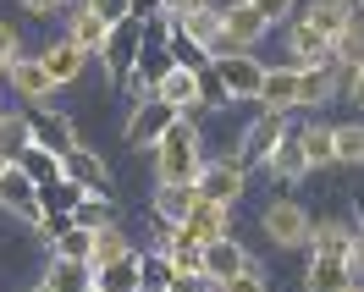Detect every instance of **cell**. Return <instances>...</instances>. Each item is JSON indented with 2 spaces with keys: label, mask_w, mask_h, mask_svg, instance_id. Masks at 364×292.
<instances>
[{
  "label": "cell",
  "mask_w": 364,
  "mask_h": 292,
  "mask_svg": "<svg viewBox=\"0 0 364 292\" xmlns=\"http://www.w3.org/2000/svg\"><path fill=\"white\" fill-rule=\"evenodd\" d=\"M199 166H205V155H199V133H193L188 116H177V121L160 133V144H155V171H160V182H193V177H199Z\"/></svg>",
  "instance_id": "6da1fadb"
},
{
  "label": "cell",
  "mask_w": 364,
  "mask_h": 292,
  "mask_svg": "<svg viewBox=\"0 0 364 292\" xmlns=\"http://www.w3.org/2000/svg\"><path fill=\"white\" fill-rule=\"evenodd\" d=\"M210 72L221 77L227 99H259V83H265V61H254L249 50H215V55H210Z\"/></svg>",
  "instance_id": "7a4b0ae2"
},
{
  "label": "cell",
  "mask_w": 364,
  "mask_h": 292,
  "mask_svg": "<svg viewBox=\"0 0 364 292\" xmlns=\"http://www.w3.org/2000/svg\"><path fill=\"white\" fill-rule=\"evenodd\" d=\"M138 45H144V23H138V17H122V23L105 33V45H100V61H105V77H111V89H127V77H133V61H138Z\"/></svg>",
  "instance_id": "3957f363"
},
{
  "label": "cell",
  "mask_w": 364,
  "mask_h": 292,
  "mask_svg": "<svg viewBox=\"0 0 364 292\" xmlns=\"http://www.w3.org/2000/svg\"><path fill=\"white\" fill-rule=\"evenodd\" d=\"M23 121H28L33 149H50V155H61V160H67L72 149H83V144H77V127H72L61 111H50V105H28Z\"/></svg>",
  "instance_id": "277c9868"
},
{
  "label": "cell",
  "mask_w": 364,
  "mask_h": 292,
  "mask_svg": "<svg viewBox=\"0 0 364 292\" xmlns=\"http://www.w3.org/2000/svg\"><path fill=\"white\" fill-rule=\"evenodd\" d=\"M287 133H293V127H287V111H265L249 133H243V144H237V155H232V160H237L243 171H249V166H265V160L276 155V144H282Z\"/></svg>",
  "instance_id": "5b68a950"
},
{
  "label": "cell",
  "mask_w": 364,
  "mask_h": 292,
  "mask_svg": "<svg viewBox=\"0 0 364 292\" xmlns=\"http://www.w3.org/2000/svg\"><path fill=\"white\" fill-rule=\"evenodd\" d=\"M171 121H177V105H166V99L149 94V99H138V105H133V116H127V127H122V133H127L133 149H155L160 133H166Z\"/></svg>",
  "instance_id": "8992f818"
},
{
  "label": "cell",
  "mask_w": 364,
  "mask_h": 292,
  "mask_svg": "<svg viewBox=\"0 0 364 292\" xmlns=\"http://www.w3.org/2000/svg\"><path fill=\"white\" fill-rule=\"evenodd\" d=\"M265 33H271V23L254 11L249 0H232V6H221V50H254Z\"/></svg>",
  "instance_id": "52a82bcc"
},
{
  "label": "cell",
  "mask_w": 364,
  "mask_h": 292,
  "mask_svg": "<svg viewBox=\"0 0 364 292\" xmlns=\"http://www.w3.org/2000/svg\"><path fill=\"white\" fill-rule=\"evenodd\" d=\"M193 193L199 199H210V204H237L243 199V166L237 160H205L199 166V177H193Z\"/></svg>",
  "instance_id": "ba28073f"
},
{
  "label": "cell",
  "mask_w": 364,
  "mask_h": 292,
  "mask_svg": "<svg viewBox=\"0 0 364 292\" xmlns=\"http://www.w3.org/2000/svg\"><path fill=\"white\" fill-rule=\"evenodd\" d=\"M259 232H265L276 248H304L309 243V215H304L293 199H276L271 210L259 215Z\"/></svg>",
  "instance_id": "9c48e42d"
},
{
  "label": "cell",
  "mask_w": 364,
  "mask_h": 292,
  "mask_svg": "<svg viewBox=\"0 0 364 292\" xmlns=\"http://www.w3.org/2000/svg\"><path fill=\"white\" fill-rule=\"evenodd\" d=\"M0 210H11V215H23L28 226H39V188H33V177H28L23 166L11 160V166H0Z\"/></svg>",
  "instance_id": "30bf717a"
},
{
  "label": "cell",
  "mask_w": 364,
  "mask_h": 292,
  "mask_svg": "<svg viewBox=\"0 0 364 292\" xmlns=\"http://www.w3.org/2000/svg\"><path fill=\"white\" fill-rule=\"evenodd\" d=\"M61 171H67L77 188H89V199H116V177H111V166L94 155V149H72V155L61 160Z\"/></svg>",
  "instance_id": "8fae6325"
},
{
  "label": "cell",
  "mask_w": 364,
  "mask_h": 292,
  "mask_svg": "<svg viewBox=\"0 0 364 292\" xmlns=\"http://www.w3.org/2000/svg\"><path fill=\"white\" fill-rule=\"evenodd\" d=\"M188 237L199 248H210V243H221V237H232V204H210V199H199L193 204V215H188Z\"/></svg>",
  "instance_id": "7c38bea8"
},
{
  "label": "cell",
  "mask_w": 364,
  "mask_h": 292,
  "mask_svg": "<svg viewBox=\"0 0 364 292\" xmlns=\"http://www.w3.org/2000/svg\"><path fill=\"white\" fill-rule=\"evenodd\" d=\"M155 99H166V105H177V116H193L205 111V94H199V72L188 67H171V77L155 89Z\"/></svg>",
  "instance_id": "4fadbf2b"
},
{
  "label": "cell",
  "mask_w": 364,
  "mask_h": 292,
  "mask_svg": "<svg viewBox=\"0 0 364 292\" xmlns=\"http://www.w3.org/2000/svg\"><path fill=\"white\" fill-rule=\"evenodd\" d=\"M287 50H293V67H337L331 39H320L309 23H293V28H287Z\"/></svg>",
  "instance_id": "5bb4252c"
},
{
  "label": "cell",
  "mask_w": 364,
  "mask_h": 292,
  "mask_svg": "<svg viewBox=\"0 0 364 292\" xmlns=\"http://www.w3.org/2000/svg\"><path fill=\"white\" fill-rule=\"evenodd\" d=\"M39 61H45L50 83L61 89V83H77V77H83V61H89V50H77L72 39H55V45L39 50Z\"/></svg>",
  "instance_id": "9a60e30c"
},
{
  "label": "cell",
  "mask_w": 364,
  "mask_h": 292,
  "mask_svg": "<svg viewBox=\"0 0 364 292\" xmlns=\"http://www.w3.org/2000/svg\"><path fill=\"white\" fill-rule=\"evenodd\" d=\"M6 77H11V89L23 94L28 105H45L50 94H55V83H50V72H45V61H39V55H17V67L6 72Z\"/></svg>",
  "instance_id": "2e32d148"
},
{
  "label": "cell",
  "mask_w": 364,
  "mask_h": 292,
  "mask_svg": "<svg viewBox=\"0 0 364 292\" xmlns=\"http://www.w3.org/2000/svg\"><path fill=\"white\" fill-rule=\"evenodd\" d=\"M353 281V265L342 254H309V270H304V287L309 292H342Z\"/></svg>",
  "instance_id": "e0dca14e"
},
{
  "label": "cell",
  "mask_w": 364,
  "mask_h": 292,
  "mask_svg": "<svg viewBox=\"0 0 364 292\" xmlns=\"http://www.w3.org/2000/svg\"><path fill=\"white\" fill-rule=\"evenodd\" d=\"M298 23H309L320 39H331V45H337L342 28L353 23V0H309V11H304Z\"/></svg>",
  "instance_id": "ac0fdd59"
},
{
  "label": "cell",
  "mask_w": 364,
  "mask_h": 292,
  "mask_svg": "<svg viewBox=\"0 0 364 292\" xmlns=\"http://www.w3.org/2000/svg\"><path fill=\"white\" fill-rule=\"evenodd\" d=\"M193 204H199L193 182H160V188H155V221L182 226L188 215H193Z\"/></svg>",
  "instance_id": "d6986e66"
},
{
  "label": "cell",
  "mask_w": 364,
  "mask_h": 292,
  "mask_svg": "<svg viewBox=\"0 0 364 292\" xmlns=\"http://www.w3.org/2000/svg\"><path fill=\"white\" fill-rule=\"evenodd\" d=\"M249 265H254V259L243 254V243H237V237H221V243L205 248V276L215 281V287H221V281H232L237 270H249Z\"/></svg>",
  "instance_id": "ffe728a7"
},
{
  "label": "cell",
  "mask_w": 364,
  "mask_h": 292,
  "mask_svg": "<svg viewBox=\"0 0 364 292\" xmlns=\"http://www.w3.org/2000/svg\"><path fill=\"white\" fill-rule=\"evenodd\" d=\"M337 83H342L337 67H298V105H304V111L326 105V99L337 94ZM298 105H293V111H298Z\"/></svg>",
  "instance_id": "44dd1931"
},
{
  "label": "cell",
  "mask_w": 364,
  "mask_h": 292,
  "mask_svg": "<svg viewBox=\"0 0 364 292\" xmlns=\"http://www.w3.org/2000/svg\"><path fill=\"white\" fill-rule=\"evenodd\" d=\"M259 105H265V111H293L298 105V67H265Z\"/></svg>",
  "instance_id": "7402d4cb"
},
{
  "label": "cell",
  "mask_w": 364,
  "mask_h": 292,
  "mask_svg": "<svg viewBox=\"0 0 364 292\" xmlns=\"http://www.w3.org/2000/svg\"><path fill=\"white\" fill-rule=\"evenodd\" d=\"M182 23V33H188V39H193V45H205L210 55H215V50H221V6H193V11H188V17H177Z\"/></svg>",
  "instance_id": "603a6c76"
},
{
  "label": "cell",
  "mask_w": 364,
  "mask_h": 292,
  "mask_svg": "<svg viewBox=\"0 0 364 292\" xmlns=\"http://www.w3.org/2000/svg\"><path fill=\"white\" fill-rule=\"evenodd\" d=\"M94 287L100 292H144V281H138V248L111 259V265H94Z\"/></svg>",
  "instance_id": "cb8c5ba5"
},
{
  "label": "cell",
  "mask_w": 364,
  "mask_h": 292,
  "mask_svg": "<svg viewBox=\"0 0 364 292\" xmlns=\"http://www.w3.org/2000/svg\"><path fill=\"white\" fill-rule=\"evenodd\" d=\"M45 287L50 292H89L94 287V265L89 259H61V254H55V265L45 270Z\"/></svg>",
  "instance_id": "d4e9b609"
},
{
  "label": "cell",
  "mask_w": 364,
  "mask_h": 292,
  "mask_svg": "<svg viewBox=\"0 0 364 292\" xmlns=\"http://www.w3.org/2000/svg\"><path fill=\"white\" fill-rule=\"evenodd\" d=\"M265 171H271L282 188H287V182H298L304 171H309V160H304V144H298V133H287L282 144H276V155L265 160Z\"/></svg>",
  "instance_id": "484cf974"
},
{
  "label": "cell",
  "mask_w": 364,
  "mask_h": 292,
  "mask_svg": "<svg viewBox=\"0 0 364 292\" xmlns=\"http://www.w3.org/2000/svg\"><path fill=\"white\" fill-rule=\"evenodd\" d=\"M166 50H171V61H177V67H188V72H205V67H210V50L193 45V39L182 33L177 17H166Z\"/></svg>",
  "instance_id": "4316f807"
},
{
  "label": "cell",
  "mask_w": 364,
  "mask_h": 292,
  "mask_svg": "<svg viewBox=\"0 0 364 292\" xmlns=\"http://www.w3.org/2000/svg\"><path fill=\"white\" fill-rule=\"evenodd\" d=\"M83 199H89V188H77L72 177H55L50 188H39V210L45 215H72Z\"/></svg>",
  "instance_id": "83f0119b"
},
{
  "label": "cell",
  "mask_w": 364,
  "mask_h": 292,
  "mask_svg": "<svg viewBox=\"0 0 364 292\" xmlns=\"http://www.w3.org/2000/svg\"><path fill=\"white\" fill-rule=\"evenodd\" d=\"M105 33H111V23H100V17H94L89 6H77V11H72V28H67V39L77 50H89V55H100V45H105Z\"/></svg>",
  "instance_id": "f1b7e54d"
},
{
  "label": "cell",
  "mask_w": 364,
  "mask_h": 292,
  "mask_svg": "<svg viewBox=\"0 0 364 292\" xmlns=\"http://www.w3.org/2000/svg\"><path fill=\"white\" fill-rule=\"evenodd\" d=\"M138 281H144V292H166L171 281H177L171 254H166V248H155V254H138Z\"/></svg>",
  "instance_id": "f546056e"
},
{
  "label": "cell",
  "mask_w": 364,
  "mask_h": 292,
  "mask_svg": "<svg viewBox=\"0 0 364 292\" xmlns=\"http://www.w3.org/2000/svg\"><path fill=\"white\" fill-rule=\"evenodd\" d=\"M331 55H337L342 72H359L364 67V17H359V11H353V23L342 28V39L331 45Z\"/></svg>",
  "instance_id": "4dcf8cb0"
},
{
  "label": "cell",
  "mask_w": 364,
  "mask_h": 292,
  "mask_svg": "<svg viewBox=\"0 0 364 292\" xmlns=\"http://www.w3.org/2000/svg\"><path fill=\"white\" fill-rule=\"evenodd\" d=\"M122 254H133V243H127V232L122 226H94V254H89V265H111V259H122Z\"/></svg>",
  "instance_id": "1f68e13d"
},
{
  "label": "cell",
  "mask_w": 364,
  "mask_h": 292,
  "mask_svg": "<svg viewBox=\"0 0 364 292\" xmlns=\"http://www.w3.org/2000/svg\"><path fill=\"white\" fill-rule=\"evenodd\" d=\"M331 149H337V166H364V121L331 127Z\"/></svg>",
  "instance_id": "d6a6232c"
},
{
  "label": "cell",
  "mask_w": 364,
  "mask_h": 292,
  "mask_svg": "<svg viewBox=\"0 0 364 292\" xmlns=\"http://www.w3.org/2000/svg\"><path fill=\"white\" fill-rule=\"evenodd\" d=\"M298 144H304V160H309V171H320V166H337V149H331V127H298Z\"/></svg>",
  "instance_id": "836d02e7"
},
{
  "label": "cell",
  "mask_w": 364,
  "mask_h": 292,
  "mask_svg": "<svg viewBox=\"0 0 364 292\" xmlns=\"http://www.w3.org/2000/svg\"><path fill=\"white\" fill-rule=\"evenodd\" d=\"M33 149V138H28V121L23 116H0V160L11 166V160H23Z\"/></svg>",
  "instance_id": "e575fe53"
},
{
  "label": "cell",
  "mask_w": 364,
  "mask_h": 292,
  "mask_svg": "<svg viewBox=\"0 0 364 292\" xmlns=\"http://www.w3.org/2000/svg\"><path fill=\"white\" fill-rule=\"evenodd\" d=\"M17 166H23L28 177H33V188H50L55 177H67V171H61V155H50V149H28Z\"/></svg>",
  "instance_id": "d590c367"
},
{
  "label": "cell",
  "mask_w": 364,
  "mask_h": 292,
  "mask_svg": "<svg viewBox=\"0 0 364 292\" xmlns=\"http://www.w3.org/2000/svg\"><path fill=\"white\" fill-rule=\"evenodd\" d=\"M55 254H61V259H89V254H94V232H89V226L61 232V237H55Z\"/></svg>",
  "instance_id": "8d00e7d4"
},
{
  "label": "cell",
  "mask_w": 364,
  "mask_h": 292,
  "mask_svg": "<svg viewBox=\"0 0 364 292\" xmlns=\"http://www.w3.org/2000/svg\"><path fill=\"white\" fill-rule=\"evenodd\" d=\"M111 204H116V199H83L77 210H72V221L89 226V232H94V226H111Z\"/></svg>",
  "instance_id": "74e56055"
},
{
  "label": "cell",
  "mask_w": 364,
  "mask_h": 292,
  "mask_svg": "<svg viewBox=\"0 0 364 292\" xmlns=\"http://www.w3.org/2000/svg\"><path fill=\"white\" fill-rule=\"evenodd\" d=\"M265 287H271V281H265V276H259V270H237V276H232V281H221V287H215V292H265Z\"/></svg>",
  "instance_id": "f35d334b"
},
{
  "label": "cell",
  "mask_w": 364,
  "mask_h": 292,
  "mask_svg": "<svg viewBox=\"0 0 364 292\" xmlns=\"http://www.w3.org/2000/svg\"><path fill=\"white\" fill-rule=\"evenodd\" d=\"M83 6H89L94 17H100V23H122V17H133V11H127V0H83Z\"/></svg>",
  "instance_id": "ab89813d"
},
{
  "label": "cell",
  "mask_w": 364,
  "mask_h": 292,
  "mask_svg": "<svg viewBox=\"0 0 364 292\" xmlns=\"http://www.w3.org/2000/svg\"><path fill=\"white\" fill-rule=\"evenodd\" d=\"M17 55H23V50H17V33H11V23H0V72L17 67Z\"/></svg>",
  "instance_id": "60d3db41"
},
{
  "label": "cell",
  "mask_w": 364,
  "mask_h": 292,
  "mask_svg": "<svg viewBox=\"0 0 364 292\" xmlns=\"http://www.w3.org/2000/svg\"><path fill=\"white\" fill-rule=\"evenodd\" d=\"M249 6L259 11V17H265V23H282V17L293 11V0H249Z\"/></svg>",
  "instance_id": "b9f144b4"
},
{
  "label": "cell",
  "mask_w": 364,
  "mask_h": 292,
  "mask_svg": "<svg viewBox=\"0 0 364 292\" xmlns=\"http://www.w3.org/2000/svg\"><path fill=\"white\" fill-rule=\"evenodd\" d=\"M166 292H215V281H210L205 270H199V276H177V281H171Z\"/></svg>",
  "instance_id": "7bdbcfd3"
},
{
  "label": "cell",
  "mask_w": 364,
  "mask_h": 292,
  "mask_svg": "<svg viewBox=\"0 0 364 292\" xmlns=\"http://www.w3.org/2000/svg\"><path fill=\"white\" fill-rule=\"evenodd\" d=\"M342 89H348V99L364 111V67H359V72H342Z\"/></svg>",
  "instance_id": "ee69618b"
},
{
  "label": "cell",
  "mask_w": 364,
  "mask_h": 292,
  "mask_svg": "<svg viewBox=\"0 0 364 292\" xmlns=\"http://www.w3.org/2000/svg\"><path fill=\"white\" fill-rule=\"evenodd\" d=\"M127 11H133L138 23H149V17H160V11H166V0H127Z\"/></svg>",
  "instance_id": "f6af8a7d"
},
{
  "label": "cell",
  "mask_w": 364,
  "mask_h": 292,
  "mask_svg": "<svg viewBox=\"0 0 364 292\" xmlns=\"http://www.w3.org/2000/svg\"><path fill=\"white\" fill-rule=\"evenodd\" d=\"M348 265L364 270V232H353V243H348Z\"/></svg>",
  "instance_id": "bcb514c9"
},
{
  "label": "cell",
  "mask_w": 364,
  "mask_h": 292,
  "mask_svg": "<svg viewBox=\"0 0 364 292\" xmlns=\"http://www.w3.org/2000/svg\"><path fill=\"white\" fill-rule=\"evenodd\" d=\"M193 6H205V0H166V17H188Z\"/></svg>",
  "instance_id": "7dc6e473"
},
{
  "label": "cell",
  "mask_w": 364,
  "mask_h": 292,
  "mask_svg": "<svg viewBox=\"0 0 364 292\" xmlns=\"http://www.w3.org/2000/svg\"><path fill=\"white\" fill-rule=\"evenodd\" d=\"M28 11H33V17H45V11H55V6H61V0H23Z\"/></svg>",
  "instance_id": "c3c4849f"
},
{
  "label": "cell",
  "mask_w": 364,
  "mask_h": 292,
  "mask_svg": "<svg viewBox=\"0 0 364 292\" xmlns=\"http://www.w3.org/2000/svg\"><path fill=\"white\" fill-rule=\"evenodd\" d=\"M353 210H359V232H364V193H359V199H353Z\"/></svg>",
  "instance_id": "681fc988"
},
{
  "label": "cell",
  "mask_w": 364,
  "mask_h": 292,
  "mask_svg": "<svg viewBox=\"0 0 364 292\" xmlns=\"http://www.w3.org/2000/svg\"><path fill=\"white\" fill-rule=\"evenodd\" d=\"M342 292H364V287H359V281H348V287H342Z\"/></svg>",
  "instance_id": "f907efd6"
},
{
  "label": "cell",
  "mask_w": 364,
  "mask_h": 292,
  "mask_svg": "<svg viewBox=\"0 0 364 292\" xmlns=\"http://www.w3.org/2000/svg\"><path fill=\"white\" fill-rule=\"evenodd\" d=\"M210 6H232V0H210Z\"/></svg>",
  "instance_id": "816d5d0a"
},
{
  "label": "cell",
  "mask_w": 364,
  "mask_h": 292,
  "mask_svg": "<svg viewBox=\"0 0 364 292\" xmlns=\"http://www.w3.org/2000/svg\"><path fill=\"white\" fill-rule=\"evenodd\" d=\"M359 17H364V0H359Z\"/></svg>",
  "instance_id": "f5cc1de1"
},
{
  "label": "cell",
  "mask_w": 364,
  "mask_h": 292,
  "mask_svg": "<svg viewBox=\"0 0 364 292\" xmlns=\"http://www.w3.org/2000/svg\"><path fill=\"white\" fill-rule=\"evenodd\" d=\"M33 292H50V287H33Z\"/></svg>",
  "instance_id": "db71d44e"
},
{
  "label": "cell",
  "mask_w": 364,
  "mask_h": 292,
  "mask_svg": "<svg viewBox=\"0 0 364 292\" xmlns=\"http://www.w3.org/2000/svg\"><path fill=\"white\" fill-rule=\"evenodd\" d=\"M89 292H100V287H89Z\"/></svg>",
  "instance_id": "11a10c76"
},
{
  "label": "cell",
  "mask_w": 364,
  "mask_h": 292,
  "mask_svg": "<svg viewBox=\"0 0 364 292\" xmlns=\"http://www.w3.org/2000/svg\"><path fill=\"white\" fill-rule=\"evenodd\" d=\"M0 166H6V160H0Z\"/></svg>",
  "instance_id": "9f6ffc18"
}]
</instances>
